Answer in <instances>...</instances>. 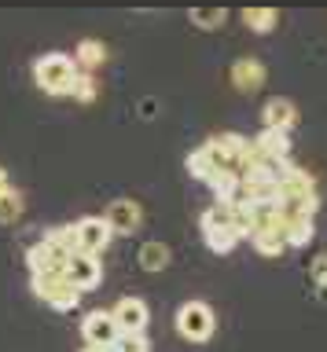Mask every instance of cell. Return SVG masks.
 Returning a JSON list of instances; mask_svg holds the SVG:
<instances>
[{
    "mask_svg": "<svg viewBox=\"0 0 327 352\" xmlns=\"http://www.w3.org/2000/svg\"><path fill=\"white\" fill-rule=\"evenodd\" d=\"M111 316H114V323L122 334H144L147 323H151V308L140 301V297H122V301L111 308Z\"/></svg>",
    "mask_w": 327,
    "mask_h": 352,
    "instance_id": "cell-10",
    "label": "cell"
},
{
    "mask_svg": "<svg viewBox=\"0 0 327 352\" xmlns=\"http://www.w3.org/2000/svg\"><path fill=\"white\" fill-rule=\"evenodd\" d=\"M67 283L74 286L78 294H85V290H96L100 286V279H103V264H100V257H89V253H74V257L67 261Z\"/></svg>",
    "mask_w": 327,
    "mask_h": 352,
    "instance_id": "cell-8",
    "label": "cell"
},
{
    "mask_svg": "<svg viewBox=\"0 0 327 352\" xmlns=\"http://www.w3.org/2000/svg\"><path fill=\"white\" fill-rule=\"evenodd\" d=\"M74 77H78L74 55L48 52V55H41V59L34 63V81H37L41 92H48V96H70Z\"/></svg>",
    "mask_w": 327,
    "mask_h": 352,
    "instance_id": "cell-1",
    "label": "cell"
},
{
    "mask_svg": "<svg viewBox=\"0 0 327 352\" xmlns=\"http://www.w3.org/2000/svg\"><path fill=\"white\" fill-rule=\"evenodd\" d=\"M184 165H188V173L195 176V180H202V184H210V187H213L217 180H221V176L213 173L210 158L202 154V147H199V151H191V154H188V162H184Z\"/></svg>",
    "mask_w": 327,
    "mask_h": 352,
    "instance_id": "cell-19",
    "label": "cell"
},
{
    "mask_svg": "<svg viewBox=\"0 0 327 352\" xmlns=\"http://www.w3.org/2000/svg\"><path fill=\"white\" fill-rule=\"evenodd\" d=\"M313 283L327 294V253H320V257L313 261Z\"/></svg>",
    "mask_w": 327,
    "mask_h": 352,
    "instance_id": "cell-23",
    "label": "cell"
},
{
    "mask_svg": "<svg viewBox=\"0 0 327 352\" xmlns=\"http://www.w3.org/2000/svg\"><path fill=\"white\" fill-rule=\"evenodd\" d=\"M30 286H34V294L48 308H56V312H70V308H78V301H81V294L67 283V275H34Z\"/></svg>",
    "mask_w": 327,
    "mask_h": 352,
    "instance_id": "cell-4",
    "label": "cell"
},
{
    "mask_svg": "<svg viewBox=\"0 0 327 352\" xmlns=\"http://www.w3.org/2000/svg\"><path fill=\"white\" fill-rule=\"evenodd\" d=\"M254 151L272 162H291V132L261 129V136H254Z\"/></svg>",
    "mask_w": 327,
    "mask_h": 352,
    "instance_id": "cell-12",
    "label": "cell"
},
{
    "mask_svg": "<svg viewBox=\"0 0 327 352\" xmlns=\"http://www.w3.org/2000/svg\"><path fill=\"white\" fill-rule=\"evenodd\" d=\"M243 22H246V30H254V33H272V26L279 22V15L272 8H246Z\"/></svg>",
    "mask_w": 327,
    "mask_h": 352,
    "instance_id": "cell-18",
    "label": "cell"
},
{
    "mask_svg": "<svg viewBox=\"0 0 327 352\" xmlns=\"http://www.w3.org/2000/svg\"><path fill=\"white\" fill-rule=\"evenodd\" d=\"M23 209H26V198L19 187H8L4 195H0V224H15L19 217H23Z\"/></svg>",
    "mask_w": 327,
    "mask_h": 352,
    "instance_id": "cell-17",
    "label": "cell"
},
{
    "mask_svg": "<svg viewBox=\"0 0 327 352\" xmlns=\"http://www.w3.org/2000/svg\"><path fill=\"white\" fill-rule=\"evenodd\" d=\"M169 261H173V253L166 242H144L140 246V268L144 272H162V268H169Z\"/></svg>",
    "mask_w": 327,
    "mask_h": 352,
    "instance_id": "cell-16",
    "label": "cell"
},
{
    "mask_svg": "<svg viewBox=\"0 0 327 352\" xmlns=\"http://www.w3.org/2000/svg\"><path fill=\"white\" fill-rule=\"evenodd\" d=\"M70 96L78 99V103H92V99L100 96V85H96V77H92V74H81V70H78V77H74V88H70Z\"/></svg>",
    "mask_w": 327,
    "mask_h": 352,
    "instance_id": "cell-21",
    "label": "cell"
},
{
    "mask_svg": "<svg viewBox=\"0 0 327 352\" xmlns=\"http://www.w3.org/2000/svg\"><path fill=\"white\" fill-rule=\"evenodd\" d=\"M228 77H232V85H235L243 96H254L257 88L265 85V63H261V59H239Z\"/></svg>",
    "mask_w": 327,
    "mask_h": 352,
    "instance_id": "cell-13",
    "label": "cell"
},
{
    "mask_svg": "<svg viewBox=\"0 0 327 352\" xmlns=\"http://www.w3.org/2000/svg\"><path fill=\"white\" fill-rule=\"evenodd\" d=\"M67 261H70V253L59 250L52 239H41L37 246L26 250L30 279H34V275H63V272H67Z\"/></svg>",
    "mask_w": 327,
    "mask_h": 352,
    "instance_id": "cell-5",
    "label": "cell"
},
{
    "mask_svg": "<svg viewBox=\"0 0 327 352\" xmlns=\"http://www.w3.org/2000/svg\"><path fill=\"white\" fill-rule=\"evenodd\" d=\"M74 235H78V253L100 257V253L111 246L114 231L107 228V220H103V217H81V220H74Z\"/></svg>",
    "mask_w": 327,
    "mask_h": 352,
    "instance_id": "cell-6",
    "label": "cell"
},
{
    "mask_svg": "<svg viewBox=\"0 0 327 352\" xmlns=\"http://www.w3.org/2000/svg\"><path fill=\"white\" fill-rule=\"evenodd\" d=\"M81 352H114V349H92V345H85Z\"/></svg>",
    "mask_w": 327,
    "mask_h": 352,
    "instance_id": "cell-25",
    "label": "cell"
},
{
    "mask_svg": "<svg viewBox=\"0 0 327 352\" xmlns=\"http://www.w3.org/2000/svg\"><path fill=\"white\" fill-rule=\"evenodd\" d=\"M103 220L114 235H133V231L144 224V206H140L136 198H114V202L107 206Z\"/></svg>",
    "mask_w": 327,
    "mask_h": 352,
    "instance_id": "cell-7",
    "label": "cell"
},
{
    "mask_svg": "<svg viewBox=\"0 0 327 352\" xmlns=\"http://www.w3.org/2000/svg\"><path fill=\"white\" fill-rule=\"evenodd\" d=\"M177 330H180L184 341H195V345L210 341L213 330H217L213 308L206 305V301H188V305H180V308H177Z\"/></svg>",
    "mask_w": 327,
    "mask_h": 352,
    "instance_id": "cell-3",
    "label": "cell"
},
{
    "mask_svg": "<svg viewBox=\"0 0 327 352\" xmlns=\"http://www.w3.org/2000/svg\"><path fill=\"white\" fill-rule=\"evenodd\" d=\"M114 352H151V341L147 334H118Z\"/></svg>",
    "mask_w": 327,
    "mask_h": 352,
    "instance_id": "cell-22",
    "label": "cell"
},
{
    "mask_svg": "<svg viewBox=\"0 0 327 352\" xmlns=\"http://www.w3.org/2000/svg\"><path fill=\"white\" fill-rule=\"evenodd\" d=\"M261 121H265V129H279V132H291L298 125V107L291 103V99L283 96H272L265 107H261Z\"/></svg>",
    "mask_w": 327,
    "mask_h": 352,
    "instance_id": "cell-11",
    "label": "cell"
},
{
    "mask_svg": "<svg viewBox=\"0 0 327 352\" xmlns=\"http://www.w3.org/2000/svg\"><path fill=\"white\" fill-rule=\"evenodd\" d=\"M191 22H195V26H202V30H221L228 22V11L224 8H195Z\"/></svg>",
    "mask_w": 327,
    "mask_h": 352,
    "instance_id": "cell-20",
    "label": "cell"
},
{
    "mask_svg": "<svg viewBox=\"0 0 327 352\" xmlns=\"http://www.w3.org/2000/svg\"><path fill=\"white\" fill-rule=\"evenodd\" d=\"M254 242V250L257 253H265V257H279L283 250H287V235H283V220H276L268 231H261V235L250 239Z\"/></svg>",
    "mask_w": 327,
    "mask_h": 352,
    "instance_id": "cell-15",
    "label": "cell"
},
{
    "mask_svg": "<svg viewBox=\"0 0 327 352\" xmlns=\"http://www.w3.org/2000/svg\"><path fill=\"white\" fill-rule=\"evenodd\" d=\"M74 63H78V70H81V74L100 70V66L107 63L103 41H81V44H78V55H74Z\"/></svg>",
    "mask_w": 327,
    "mask_h": 352,
    "instance_id": "cell-14",
    "label": "cell"
},
{
    "mask_svg": "<svg viewBox=\"0 0 327 352\" xmlns=\"http://www.w3.org/2000/svg\"><path fill=\"white\" fill-rule=\"evenodd\" d=\"M118 334H122V330H118L111 312H89L81 319V338H85V345H92V349H114Z\"/></svg>",
    "mask_w": 327,
    "mask_h": 352,
    "instance_id": "cell-9",
    "label": "cell"
},
{
    "mask_svg": "<svg viewBox=\"0 0 327 352\" xmlns=\"http://www.w3.org/2000/svg\"><path fill=\"white\" fill-rule=\"evenodd\" d=\"M8 187H12V184H8V173H4V169H0V195H4V191H8Z\"/></svg>",
    "mask_w": 327,
    "mask_h": 352,
    "instance_id": "cell-24",
    "label": "cell"
},
{
    "mask_svg": "<svg viewBox=\"0 0 327 352\" xmlns=\"http://www.w3.org/2000/svg\"><path fill=\"white\" fill-rule=\"evenodd\" d=\"M199 228H202V242L213 253H232L239 246V239H243L232 224V209H221V206L206 209V213L199 217Z\"/></svg>",
    "mask_w": 327,
    "mask_h": 352,
    "instance_id": "cell-2",
    "label": "cell"
}]
</instances>
